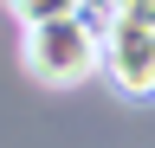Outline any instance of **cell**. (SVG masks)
Listing matches in <instances>:
<instances>
[{
	"label": "cell",
	"mask_w": 155,
	"mask_h": 148,
	"mask_svg": "<svg viewBox=\"0 0 155 148\" xmlns=\"http://www.w3.org/2000/svg\"><path fill=\"white\" fill-rule=\"evenodd\" d=\"M7 7H13L19 26H39V20H65V13H78L84 0H7Z\"/></svg>",
	"instance_id": "3"
},
{
	"label": "cell",
	"mask_w": 155,
	"mask_h": 148,
	"mask_svg": "<svg viewBox=\"0 0 155 148\" xmlns=\"http://www.w3.org/2000/svg\"><path fill=\"white\" fill-rule=\"evenodd\" d=\"M26 71L39 84H84L91 71H104V39H97V26L84 13H65V20H39L26 26Z\"/></svg>",
	"instance_id": "2"
},
{
	"label": "cell",
	"mask_w": 155,
	"mask_h": 148,
	"mask_svg": "<svg viewBox=\"0 0 155 148\" xmlns=\"http://www.w3.org/2000/svg\"><path fill=\"white\" fill-rule=\"evenodd\" d=\"M104 39V77L116 97L149 103L155 97V0H116L110 20L97 26Z\"/></svg>",
	"instance_id": "1"
}]
</instances>
